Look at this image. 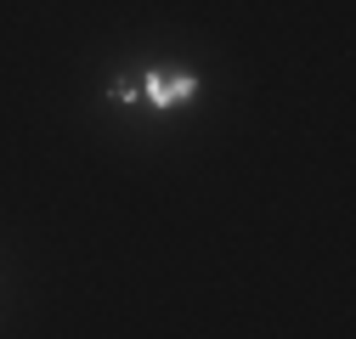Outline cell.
<instances>
[{
	"label": "cell",
	"instance_id": "cell-1",
	"mask_svg": "<svg viewBox=\"0 0 356 339\" xmlns=\"http://www.w3.org/2000/svg\"><path fill=\"white\" fill-rule=\"evenodd\" d=\"M142 97L153 108H181L198 97V74L193 68H153V74H142Z\"/></svg>",
	"mask_w": 356,
	"mask_h": 339
}]
</instances>
